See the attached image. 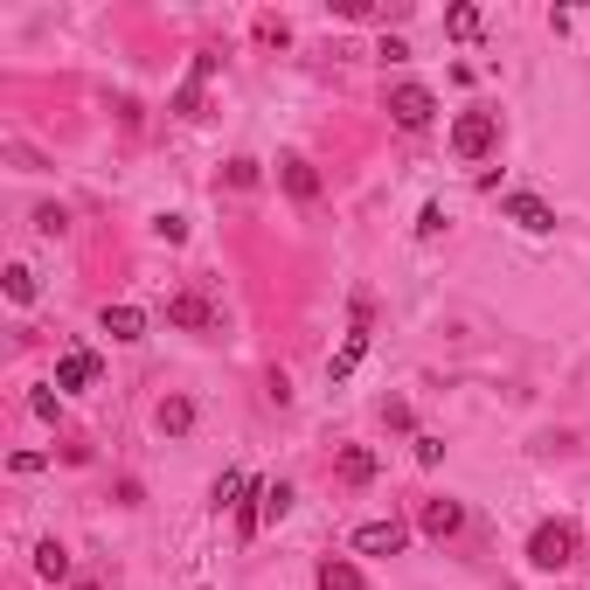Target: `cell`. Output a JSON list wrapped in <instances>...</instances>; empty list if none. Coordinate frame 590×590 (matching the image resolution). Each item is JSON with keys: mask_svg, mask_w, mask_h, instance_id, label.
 Returning a JSON list of instances; mask_svg holds the SVG:
<instances>
[{"mask_svg": "<svg viewBox=\"0 0 590 590\" xmlns=\"http://www.w3.org/2000/svg\"><path fill=\"white\" fill-rule=\"evenodd\" d=\"M493 146H501V111H459V125H451V154H459V160H486Z\"/></svg>", "mask_w": 590, "mask_h": 590, "instance_id": "cell-2", "label": "cell"}, {"mask_svg": "<svg viewBox=\"0 0 590 590\" xmlns=\"http://www.w3.org/2000/svg\"><path fill=\"white\" fill-rule=\"evenodd\" d=\"M154 424H160L167 437H188V431H195V404H188V396H160Z\"/></svg>", "mask_w": 590, "mask_h": 590, "instance_id": "cell-14", "label": "cell"}, {"mask_svg": "<svg viewBox=\"0 0 590 590\" xmlns=\"http://www.w3.org/2000/svg\"><path fill=\"white\" fill-rule=\"evenodd\" d=\"M8 299H14V306H28V299H35V272H28V264H8Z\"/></svg>", "mask_w": 590, "mask_h": 590, "instance_id": "cell-20", "label": "cell"}, {"mask_svg": "<svg viewBox=\"0 0 590 590\" xmlns=\"http://www.w3.org/2000/svg\"><path fill=\"white\" fill-rule=\"evenodd\" d=\"M278 181H285V195L292 202H320V174H313V160H278Z\"/></svg>", "mask_w": 590, "mask_h": 590, "instance_id": "cell-11", "label": "cell"}, {"mask_svg": "<svg viewBox=\"0 0 590 590\" xmlns=\"http://www.w3.org/2000/svg\"><path fill=\"white\" fill-rule=\"evenodd\" d=\"M222 181H230V188H257V181H264V167H257L251 154H237L230 167H222Z\"/></svg>", "mask_w": 590, "mask_h": 590, "instance_id": "cell-19", "label": "cell"}, {"mask_svg": "<svg viewBox=\"0 0 590 590\" xmlns=\"http://www.w3.org/2000/svg\"><path fill=\"white\" fill-rule=\"evenodd\" d=\"M507 222H514V230H528V237H549V230H556V208H549L542 195H507Z\"/></svg>", "mask_w": 590, "mask_h": 590, "instance_id": "cell-6", "label": "cell"}, {"mask_svg": "<svg viewBox=\"0 0 590 590\" xmlns=\"http://www.w3.org/2000/svg\"><path fill=\"white\" fill-rule=\"evenodd\" d=\"M91 383H98V354H91V348H70L63 361H56V389H63V396H77Z\"/></svg>", "mask_w": 590, "mask_h": 590, "instance_id": "cell-9", "label": "cell"}, {"mask_svg": "<svg viewBox=\"0 0 590 590\" xmlns=\"http://www.w3.org/2000/svg\"><path fill=\"white\" fill-rule=\"evenodd\" d=\"M404 542H410L404 521H361V528H354V549H361V556H396Z\"/></svg>", "mask_w": 590, "mask_h": 590, "instance_id": "cell-7", "label": "cell"}, {"mask_svg": "<svg viewBox=\"0 0 590 590\" xmlns=\"http://www.w3.org/2000/svg\"><path fill=\"white\" fill-rule=\"evenodd\" d=\"M445 35H451V43H472V35H480V8H451L445 14Z\"/></svg>", "mask_w": 590, "mask_h": 590, "instance_id": "cell-18", "label": "cell"}, {"mask_svg": "<svg viewBox=\"0 0 590 590\" xmlns=\"http://www.w3.org/2000/svg\"><path fill=\"white\" fill-rule=\"evenodd\" d=\"M251 501H257V521L272 528V521L292 514V486H285V480H264V486H251Z\"/></svg>", "mask_w": 590, "mask_h": 590, "instance_id": "cell-12", "label": "cell"}, {"mask_svg": "<svg viewBox=\"0 0 590 590\" xmlns=\"http://www.w3.org/2000/svg\"><path fill=\"white\" fill-rule=\"evenodd\" d=\"M35 230H43V237H63V230H70V216H63L56 202H43V208H35Z\"/></svg>", "mask_w": 590, "mask_h": 590, "instance_id": "cell-21", "label": "cell"}, {"mask_svg": "<svg viewBox=\"0 0 590 590\" xmlns=\"http://www.w3.org/2000/svg\"><path fill=\"white\" fill-rule=\"evenodd\" d=\"M154 237H160V243H181V237H188V222H181V216H160V222H154Z\"/></svg>", "mask_w": 590, "mask_h": 590, "instance_id": "cell-25", "label": "cell"}, {"mask_svg": "<svg viewBox=\"0 0 590 590\" xmlns=\"http://www.w3.org/2000/svg\"><path fill=\"white\" fill-rule=\"evenodd\" d=\"M375 56H383V63H404L410 43H404V35H383V49H375Z\"/></svg>", "mask_w": 590, "mask_h": 590, "instance_id": "cell-26", "label": "cell"}, {"mask_svg": "<svg viewBox=\"0 0 590 590\" xmlns=\"http://www.w3.org/2000/svg\"><path fill=\"white\" fill-rule=\"evenodd\" d=\"M77 590H98V583H77Z\"/></svg>", "mask_w": 590, "mask_h": 590, "instance_id": "cell-29", "label": "cell"}, {"mask_svg": "<svg viewBox=\"0 0 590 590\" xmlns=\"http://www.w3.org/2000/svg\"><path fill=\"white\" fill-rule=\"evenodd\" d=\"M369 320H375V306H369V299H354V306H348V340H340V354L327 361V383H348L354 361L369 354Z\"/></svg>", "mask_w": 590, "mask_h": 590, "instance_id": "cell-3", "label": "cell"}, {"mask_svg": "<svg viewBox=\"0 0 590 590\" xmlns=\"http://www.w3.org/2000/svg\"><path fill=\"white\" fill-rule=\"evenodd\" d=\"M313 583H320V590H361V569H354V563H340V556H327Z\"/></svg>", "mask_w": 590, "mask_h": 590, "instance_id": "cell-17", "label": "cell"}, {"mask_svg": "<svg viewBox=\"0 0 590 590\" xmlns=\"http://www.w3.org/2000/svg\"><path fill=\"white\" fill-rule=\"evenodd\" d=\"M417 528H424L431 542H451L466 528V507L459 501H424V507H417Z\"/></svg>", "mask_w": 590, "mask_h": 590, "instance_id": "cell-8", "label": "cell"}, {"mask_svg": "<svg viewBox=\"0 0 590 590\" xmlns=\"http://www.w3.org/2000/svg\"><path fill=\"white\" fill-rule=\"evenodd\" d=\"M35 577H43V583H70V549L43 542V549H35Z\"/></svg>", "mask_w": 590, "mask_h": 590, "instance_id": "cell-15", "label": "cell"}, {"mask_svg": "<svg viewBox=\"0 0 590 590\" xmlns=\"http://www.w3.org/2000/svg\"><path fill=\"white\" fill-rule=\"evenodd\" d=\"M417 237H445V208H437V202L417 216Z\"/></svg>", "mask_w": 590, "mask_h": 590, "instance_id": "cell-23", "label": "cell"}, {"mask_svg": "<svg viewBox=\"0 0 590 590\" xmlns=\"http://www.w3.org/2000/svg\"><path fill=\"white\" fill-rule=\"evenodd\" d=\"M243 493H251V480H243V472L230 466L216 486H208V507H216V514H222V507H243Z\"/></svg>", "mask_w": 590, "mask_h": 590, "instance_id": "cell-16", "label": "cell"}, {"mask_svg": "<svg viewBox=\"0 0 590 590\" xmlns=\"http://www.w3.org/2000/svg\"><path fill=\"white\" fill-rule=\"evenodd\" d=\"M389 119L404 125V132H424L437 119V98H431V84H396L389 91Z\"/></svg>", "mask_w": 590, "mask_h": 590, "instance_id": "cell-4", "label": "cell"}, {"mask_svg": "<svg viewBox=\"0 0 590 590\" xmlns=\"http://www.w3.org/2000/svg\"><path fill=\"white\" fill-rule=\"evenodd\" d=\"M410 445H417V466H437V459H445V445H437L431 431H424V437H410Z\"/></svg>", "mask_w": 590, "mask_h": 590, "instance_id": "cell-24", "label": "cell"}, {"mask_svg": "<svg viewBox=\"0 0 590 590\" xmlns=\"http://www.w3.org/2000/svg\"><path fill=\"white\" fill-rule=\"evenodd\" d=\"M257 35H264V43H278V49H285V35H292V28H285L278 14H264V22H257Z\"/></svg>", "mask_w": 590, "mask_h": 590, "instance_id": "cell-27", "label": "cell"}, {"mask_svg": "<svg viewBox=\"0 0 590 590\" xmlns=\"http://www.w3.org/2000/svg\"><path fill=\"white\" fill-rule=\"evenodd\" d=\"M28 410L43 417V424H56V396H49V389H35V396H28Z\"/></svg>", "mask_w": 590, "mask_h": 590, "instance_id": "cell-28", "label": "cell"}, {"mask_svg": "<svg viewBox=\"0 0 590 590\" xmlns=\"http://www.w3.org/2000/svg\"><path fill=\"white\" fill-rule=\"evenodd\" d=\"M334 14H340V22H369L375 0H334Z\"/></svg>", "mask_w": 590, "mask_h": 590, "instance_id": "cell-22", "label": "cell"}, {"mask_svg": "<svg viewBox=\"0 0 590 590\" xmlns=\"http://www.w3.org/2000/svg\"><path fill=\"white\" fill-rule=\"evenodd\" d=\"M334 472H340V486H375V472H383V459H375L369 445H340Z\"/></svg>", "mask_w": 590, "mask_h": 590, "instance_id": "cell-10", "label": "cell"}, {"mask_svg": "<svg viewBox=\"0 0 590 590\" xmlns=\"http://www.w3.org/2000/svg\"><path fill=\"white\" fill-rule=\"evenodd\" d=\"M167 327H181V334H222V313L208 306L202 292H174V299H167Z\"/></svg>", "mask_w": 590, "mask_h": 590, "instance_id": "cell-5", "label": "cell"}, {"mask_svg": "<svg viewBox=\"0 0 590 590\" xmlns=\"http://www.w3.org/2000/svg\"><path fill=\"white\" fill-rule=\"evenodd\" d=\"M528 563L549 569V577L569 569V563H577V528H569V521H542L535 535H528Z\"/></svg>", "mask_w": 590, "mask_h": 590, "instance_id": "cell-1", "label": "cell"}, {"mask_svg": "<svg viewBox=\"0 0 590 590\" xmlns=\"http://www.w3.org/2000/svg\"><path fill=\"white\" fill-rule=\"evenodd\" d=\"M98 327H105L111 340H140V334H146V313L119 299V306H105V313H98Z\"/></svg>", "mask_w": 590, "mask_h": 590, "instance_id": "cell-13", "label": "cell"}]
</instances>
